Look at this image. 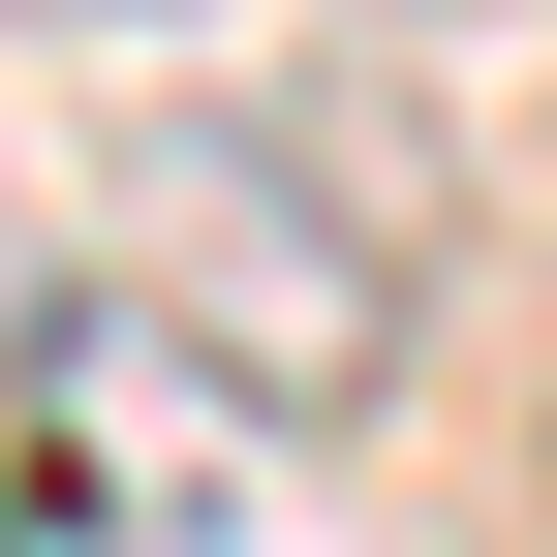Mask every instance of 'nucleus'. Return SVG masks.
Here are the masks:
<instances>
[{"instance_id": "nucleus-1", "label": "nucleus", "mask_w": 557, "mask_h": 557, "mask_svg": "<svg viewBox=\"0 0 557 557\" xmlns=\"http://www.w3.org/2000/svg\"><path fill=\"white\" fill-rule=\"evenodd\" d=\"M94 278H124V341H156L186 403H248V434H372L403 403V218H341L310 124H124L94 156Z\"/></svg>"}, {"instance_id": "nucleus-2", "label": "nucleus", "mask_w": 557, "mask_h": 557, "mask_svg": "<svg viewBox=\"0 0 557 557\" xmlns=\"http://www.w3.org/2000/svg\"><path fill=\"white\" fill-rule=\"evenodd\" d=\"M32 32H186V0H32Z\"/></svg>"}]
</instances>
